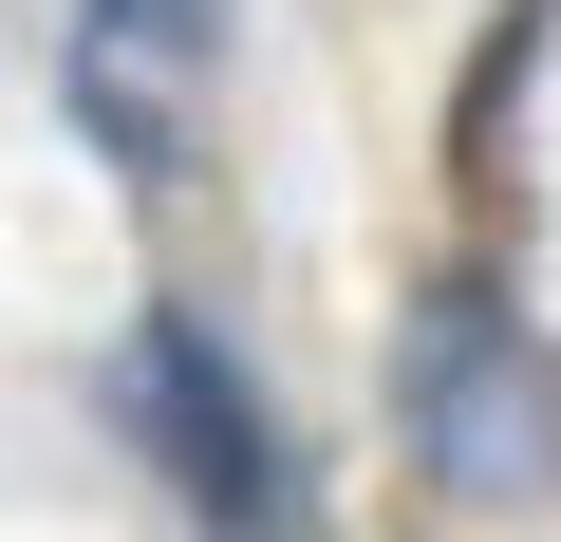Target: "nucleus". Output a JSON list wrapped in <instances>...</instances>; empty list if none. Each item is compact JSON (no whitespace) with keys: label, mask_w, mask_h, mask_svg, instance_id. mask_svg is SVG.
Masks as SVG:
<instances>
[{"label":"nucleus","mask_w":561,"mask_h":542,"mask_svg":"<svg viewBox=\"0 0 561 542\" xmlns=\"http://www.w3.org/2000/svg\"><path fill=\"white\" fill-rule=\"evenodd\" d=\"M393 430L449 505H542L561 486V356L505 281H449L412 300V356H393Z\"/></svg>","instance_id":"1"},{"label":"nucleus","mask_w":561,"mask_h":542,"mask_svg":"<svg viewBox=\"0 0 561 542\" xmlns=\"http://www.w3.org/2000/svg\"><path fill=\"white\" fill-rule=\"evenodd\" d=\"M131 430H150V468L206 505V542H280V430H262V393H243V356L206 337V319H150L131 337Z\"/></svg>","instance_id":"2"},{"label":"nucleus","mask_w":561,"mask_h":542,"mask_svg":"<svg viewBox=\"0 0 561 542\" xmlns=\"http://www.w3.org/2000/svg\"><path fill=\"white\" fill-rule=\"evenodd\" d=\"M94 20H113V38H150V57H206V20H225V0H94Z\"/></svg>","instance_id":"3"}]
</instances>
